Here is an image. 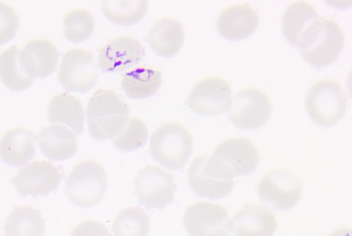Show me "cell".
I'll return each mask as SVG.
<instances>
[{"label": "cell", "mask_w": 352, "mask_h": 236, "mask_svg": "<svg viewBox=\"0 0 352 236\" xmlns=\"http://www.w3.org/2000/svg\"><path fill=\"white\" fill-rule=\"evenodd\" d=\"M129 114V106L115 92H96L91 98L87 111L91 136L98 141L115 138L124 128Z\"/></svg>", "instance_id": "6da1fadb"}, {"label": "cell", "mask_w": 352, "mask_h": 236, "mask_svg": "<svg viewBox=\"0 0 352 236\" xmlns=\"http://www.w3.org/2000/svg\"><path fill=\"white\" fill-rule=\"evenodd\" d=\"M344 42V34L338 23L331 19H318L302 35L297 48L307 64L320 68L338 58Z\"/></svg>", "instance_id": "7a4b0ae2"}, {"label": "cell", "mask_w": 352, "mask_h": 236, "mask_svg": "<svg viewBox=\"0 0 352 236\" xmlns=\"http://www.w3.org/2000/svg\"><path fill=\"white\" fill-rule=\"evenodd\" d=\"M192 150V137L179 123L164 124L153 132L151 138V157L170 171L184 168Z\"/></svg>", "instance_id": "3957f363"}, {"label": "cell", "mask_w": 352, "mask_h": 236, "mask_svg": "<svg viewBox=\"0 0 352 236\" xmlns=\"http://www.w3.org/2000/svg\"><path fill=\"white\" fill-rule=\"evenodd\" d=\"M233 176L216 157L199 156L188 171L191 189L199 196L211 200L228 196L234 188Z\"/></svg>", "instance_id": "277c9868"}, {"label": "cell", "mask_w": 352, "mask_h": 236, "mask_svg": "<svg viewBox=\"0 0 352 236\" xmlns=\"http://www.w3.org/2000/svg\"><path fill=\"white\" fill-rule=\"evenodd\" d=\"M307 113L314 124L330 127L345 114L347 101L341 85L332 80L315 83L307 93Z\"/></svg>", "instance_id": "5b68a950"}, {"label": "cell", "mask_w": 352, "mask_h": 236, "mask_svg": "<svg viewBox=\"0 0 352 236\" xmlns=\"http://www.w3.org/2000/svg\"><path fill=\"white\" fill-rule=\"evenodd\" d=\"M108 188L105 169L96 161H85L74 167L66 182L65 192L76 205L89 208L98 204Z\"/></svg>", "instance_id": "8992f818"}, {"label": "cell", "mask_w": 352, "mask_h": 236, "mask_svg": "<svg viewBox=\"0 0 352 236\" xmlns=\"http://www.w3.org/2000/svg\"><path fill=\"white\" fill-rule=\"evenodd\" d=\"M134 182L139 203L149 209L163 210L175 200L177 184L174 176L157 167L140 170Z\"/></svg>", "instance_id": "52a82bcc"}, {"label": "cell", "mask_w": 352, "mask_h": 236, "mask_svg": "<svg viewBox=\"0 0 352 236\" xmlns=\"http://www.w3.org/2000/svg\"><path fill=\"white\" fill-rule=\"evenodd\" d=\"M272 109V103L264 92L256 88H246L235 95L228 116L237 128L254 130L267 122Z\"/></svg>", "instance_id": "ba28073f"}, {"label": "cell", "mask_w": 352, "mask_h": 236, "mask_svg": "<svg viewBox=\"0 0 352 236\" xmlns=\"http://www.w3.org/2000/svg\"><path fill=\"white\" fill-rule=\"evenodd\" d=\"M99 76L91 52L78 48L63 56L58 80L67 91L85 94L97 84Z\"/></svg>", "instance_id": "9c48e42d"}, {"label": "cell", "mask_w": 352, "mask_h": 236, "mask_svg": "<svg viewBox=\"0 0 352 236\" xmlns=\"http://www.w3.org/2000/svg\"><path fill=\"white\" fill-rule=\"evenodd\" d=\"M63 178L60 167L45 160H35L21 168L10 182L23 197H46L58 189Z\"/></svg>", "instance_id": "30bf717a"}, {"label": "cell", "mask_w": 352, "mask_h": 236, "mask_svg": "<svg viewBox=\"0 0 352 236\" xmlns=\"http://www.w3.org/2000/svg\"><path fill=\"white\" fill-rule=\"evenodd\" d=\"M302 184L298 176L286 169H274L267 173L258 185L261 200L279 211H287L299 201Z\"/></svg>", "instance_id": "8fae6325"}, {"label": "cell", "mask_w": 352, "mask_h": 236, "mask_svg": "<svg viewBox=\"0 0 352 236\" xmlns=\"http://www.w3.org/2000/svg\"><path fill=\"white\" fill-rule=\"evenodd\" d=\"M232 100L229 83L223 78L210 77L201 80L193 87L186 104L199 115L214 116L228 111Z\"/></svg>", "instance_id": "7c38bea8"}, {"label": "cell", "mask_w": 352, "mask_h": 236, "mask_svg": "<svg viewBox=\"0 0 352 236\" xmlns=\"http://www.w3.org/2000/svg\"><path fill=\"white\" fill-rule=\"evenodd\" d=\"M228 211L221 205L199 202L189 206L183 223L190 236H229Z\"/></svg>", "instance_id": "4fadbf2b"}, {"label": "cell", "mask_w": 352, "mask_h": 236, "mask_svg": "<svg viewBox=\"0 0 352 236\" xmlns=\"http://www.w3.org/2000/svg\"><path fill=\"white\" fill-rule=\"evenodd\" d=\"M144 56V47L138 40L120 37L101 49L96 66L105 72L119 73L138 65Z\"/></svg>", "instance_id": "5bb4252c"}, {"label": "cell", "mask_w": 352, "mask_h": 236, "mask_svg": "<svg viewBox=\"0 0 352 236\" xmlns=\"http://www.w3.org/2000/svg\"><path fill=\"white\" fill-rule=\"evenodd\" d=\"M213 155L226 167L233 177L251 174L259 162L256 147L243 138H232L222 142Z\"/></svg>", "instance_id": "9a60e30c"}, {"label": "cell", "mask_w": 352, "mask_h": 236, "mask_svg": "<svg viewBox=\"0 0 352 236\" xmlns=\"http://www.w3.org/2000/svg\"><path fill=\"white\" fill-rule=\"evenodd\" d=\"M228 227L236 236H273L277 222L274 213L266 206L249 204L234 214Z\"/></svg>", "instance_id": "2e32d148"}, {"label": "cell", "mask_w": 352, "mask_h": 236, "mask_svg": "<svg viewBox=\"0 0 352 236\" xmlns=\"http://www.w3.org/2000/svg\"><path fill=\"white\" fill-rule=\"evenodd\" d=\"M259 17L256 11L248 5H233L228 7L218 17L217 30L223 39L230 41L244 40L258 29Z\"/></svg>", "instance_id": "e0dca14e"}, {"label": "cell", "mask_w": 352, "mask_h": 236, "mask_svg": "<svg viewBox=\"0 0 352 236\" xmlns=\"http://www.w3.org/2000/svg\"><path fill=\"white\" fill-rule=\"evenodd\" d=\"M59 52L50 41L37 39L28 43L20 53L25 74L31 78H45L55 72Z\"/></svg>", "instance_id": "ac0fdd59"}, {"label": "cell", "mask_w": 352, "mask_h": 236, "mask_svg": "<svg viewBox=\"0 0 352 236\" xmlns=\"http://www.w3.org/2000/svg\"><path fill=\"white\" fill-rule=\"evenodd\" d=\"M184 38L182 25L174 19L166 17L153 25L147 35L146 41L156 55L170 58L180 52Z\"/></svg>", "instance_id": "d6986e66"}, {"label": "cell", "mask_w": 352, "mask_h": 236, "mask_svg": "<svg viewBox=\"0 0 352 236\" xmlns=\"http://www.w3.org/2000/svg\"><path fill=\"white\" fill-rule=\"evenodd\" d=\"M38 140L42 153L52 160H69L78 149L76 134L60 125H52L43 129L38 136Z\"/></svg>", "instance_id": "ffe728a7"}, {"label": "cell", "mask_w": 352, "mask_h": 236, "mask_svg": "<svg viewBox=\"0 0 352 236\" xmlns=\"http://www.w3.org/2000/svg\"><path fill=\"white\" fill-rule=\"evenodd\" d=\"M36 138L29 129L14 128L0 140V156L8 164L21 167L31 162L36 154Z\"/></svg>", "instance_id": "44dd1931"}, {"label": "cell", "mask_w": 352, "mask_h": 236, "mask_svg": "<svg viewBox=\"0 0 352 236\" xmlns=\"http://www.w3.org/2000/svg\"><path fill=\"white\" fill-rule=\"evenodd\" d=\"M318 18L316 9L307 2L298 1L290 4L281 19V28L285 39L292 46L297 48L302 35Z\"/></svg>", "instance_id": "7402d4cb"}, {"label": "cell", "mask_w": 352, "mask_h": 236, "mask_svg": "<svg viewBox=\"0 0 352 236\" xmlns=\"http://www.w3.org/2000/svg\"><path fill=\"white\" fill-rule=\"evenodd\" d=\"M48 118L52 123L69 126L80 136L85 129V115L81 101L69 94H60L50 102Z\"/></svg>", "instance_id": "603a6c76"}, {"label": "cell", "mask_w": 352, "mask_h": 236, "mask_svg": "<svg viewBox=\"0 0 352 236\" xmlns=\"http://www.w3.org/2000/svg\"><path fill=\"white\" fill-rule=\"evenodd\" d=\"M5 236H45V220L40 209L32 206H16L4 225Z\"/></svg>", "instance_id": "cb8c5ba5"}, {"label": "cell", "mask_w": 352, "mask_h": 236, "mask_svg": "<svg viewBox=\"0 0 352 236\" xmlns=\"http://www.w3.org/2000/svg\"><path fill=\"white\" fill-rule=\"evenodd\" d=\"M162 74L151 67H140L123 75L121 85L126 96L133 100L146 99L160 89Z\"/></svg>", "instance_id": "d4e9b609"}, {"label": "cell", "mask_w": 352, "mask_h": 236, "mask_svg": "<svg viewBox=\"0 0 352 236\" xmlns=\"http://www.w3.org/2000/svg\"><path fill=\"white\" fill-rule=\"evenodd\" d=\"M148 8L149 3L146 0H105L102 3V12L107 19L114 25L123 27L139 23L147 14Z\"/></svg>", "instance_id": "484cf974"}, {"label": "cell", "mask_w": 352, "mask_h": 236, "mask_svg": "<svg viewBox=\"0 0 352 236\" xmlns=\"http://www.w3.org/2000/svg\"><path fill=\"white\" fill-rule=\"evenodd\" d=\"M20 49L12 47L0 55V80L14 92L26 90L34 81L25 74L20 62Z\"/></svg>", "instance_id": "4316f807"}, {"label": "cell", "mask_w": 352, "mask_h": 236, "mask_svg": "<svg viewBox=\"0 0 352 236\" xmlns=\"http://www.w3.org/2000/svg\"><path fill=\"white\" fill-rule=\"evenodd\" d=\"M150 230L148 215L142 208L135 206L123 210L115 219L113 226L115 236H148Z\"/></svg>", "instance_id": "83f0119b"}, {"label": "cell", "mask_w": 352, "mask_h": 236, "mask_svg": "<svg viewBox=\"0 0 352 236\" xmlns=\"http://www.w3.org/2000/svg\"><path fill=\"white\" fill-rule=\"evenodd\" d=\"M66 39L76 44L87 41L93 34L96 22L93 15L85 10H74L69 12L64 21Z\"/></svg>", "instance_id": "f1b7e54d"}, {"label": "cell", "mask_w": 352, "mask_h": 236, "mask_svg": "<svg viewBox=\"0 0 352 236\" xmlns=\"http://www.w3.org/2000/svg\"><path fill=\"white\" fill-rule=\"evenodd\" d=\"M148 135V128L143 120L131 118L128 120L122 132L113 139V143L122 151L132 152L145 145Z\"/></svg>", "instance_id": "f546056e"}, {"label": "cell", "mask_w": 352, "mask_h": 236, "mask_svg": "<svg viewBox=\"0 0 352 236\" xmlns=\"http://www.w3.org/2000/svg\"><path fill=\"white\" fill-rule=\"evenodd\" d=\"M20 28V19L11 6L0 2V45L12 41Z\"/></svg>", "instance_id": "4dcf8cb0"}, {"label": "cell", "mask_w": 352, "mask_h": 236, "mask_svg": "<svg viewBox=\"0 0 352 236\" xmlns=\"http://www.w3.org/2000/svg\"><path fill=\"white\" fill-rule=\"evenodd\" d=\"M70 236H111L107 228L96 220H86L78 224Z\"/></svg>", "instance_id": "1f68e13d"}, {"label": "cell", "mask_w": 352, "mask_h": 236, "mask_svg": "<svg viewBox=\"0 0 352 236\" xmlns=\"http://www.w3.org/2000/svg\"><path fill=\"white\" fill-rule=\"evenodd\" d=\"M329 236H352V232L350 228L342 227L334 230Z\"/></svg>", "instance_id": "d6a6232c"}]
</instances>
